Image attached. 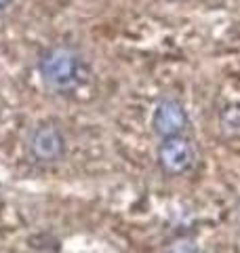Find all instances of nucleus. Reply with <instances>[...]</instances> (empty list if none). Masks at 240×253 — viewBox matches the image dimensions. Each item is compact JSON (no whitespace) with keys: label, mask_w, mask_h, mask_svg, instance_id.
Listing matches in <instances>:
<instances>
[{"label":"nucleus","mask_w":240,"mask_h":253,"mask_svg":"<svg viewBox=\"0 0 240 253\" xmlns=\"http://www.w3.org/2000/svg\"><path fill=\"white\" fill-rule=\"evenodd\" d=\"M42 83L55 93H70L78 89L86 78L82 57L70 46H55L46 51L38 63Z\"/></svg>","instance_id":"1"},{"label":"nucleus","mask_w":240,"mask_h":253,"mask_svg":"<svg viewBox=\"0 0 240 253\" xmlns=\"http://www.w3.org/2000/svg\"><path fill=\"white\" fill-rule=\"evenodd\" d=\"M28 154L34 163L55 165L66 156V137L51 123L38 125L28 137Z\"/></svg>","instance_id":"2"},{"label":"nucleus","mask_w":240,"mask_h":253,"mask_svg":"<svg viewBox=\"0 0 240 253\" xmlns=\"http://www.w3.org/2000/svg\"><path fill=\"white\" fill-rule=\"evenodd\" d=\"M196 163L194 146L183 137H166L158 148V165L166 175H181L188 173Z\"/></svg>","instance_id":"3"},{"label":"nucleus","mask_w":240,"mask_h":253,"mask_svg":"<svg viewBox=\"0 0 240 253\" xmlns=\"http://www.w3.org/2000/svg\"><path fill=\"white\" fill-rule=\"evenodd\" d=\"M190 126L188 112L177 99H162L158 101V106L152 116V129L158 137H177L183 135Z\"/></svg>","instance_id":"4"},{"label":"nucleus","mask_w":240,"mask_h":253,"mask_svg":"<svg viewBox=\"0 0 240 253\" xmlns=\"http://www.w3.org/2000/svg\"><path fill=\"white\" fill-rule=\"evenodd\" d=\"M221 129L228 133V135L240 137V104H230L221 110L219 116Z\"/></svg>","instance_id":"5"},{"label":"nucleus","mask_w":240,"mask_h":253,"mask_svg":"<svg viewBox=\"0 0 240 253\" xmlns=\"http://www.w3.org/2000/svg\"><path fill=\"white\" fill-rule=\"evenodd\" d=\"M160 253H198V249L190 239H177L160 249Z\"/></svg>","instance_id":"6"},{"label":"nucleus","mask_w":240,"mask_h":253,"mask_svg":"<svg viewBox=\"0 0 240 253\" xmlns=\"http://www.w3.org/2000/svg\"><path fill=\"white\" fill-rule=\"evenodd\" d=\"M9 2H11V0H0V9H4V6L9 4Z\"/></svg>","instance_id":"7"}]
</instances>
